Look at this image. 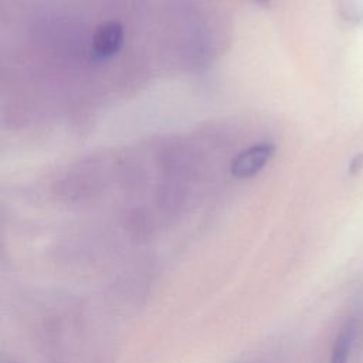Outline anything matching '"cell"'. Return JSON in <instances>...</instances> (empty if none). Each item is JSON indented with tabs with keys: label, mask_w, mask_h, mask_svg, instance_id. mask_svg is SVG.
<instances>
[{
	"label": "cell",
	"mask_w": 363,
	"mask_h": 363,
	"mask_svg": "<svg viewBox=\"0 0 363 363\" xmlns=\"http://www.w3.org/2000/svg\"><path fill=\"white\" fill-rule=\"evenodd\" d=\"M272 142H258L241 150L231 162V174L238 179H248L261 172L275 155Z\"/></svg>",
	"instance_id": "obj_1"
},
{
	"label": "cell",
	"mask_w": 363,
	"mask_h": 363,
	"mask_svg": "<svg viewBox=\"0 0 363 363\" xmlns=\"http://www.w3.org/2000/svg\"><path fill=\"white\" fill-rule=\"evenodd\" d=\"M123 44V27L119 21L109 20L98 26L92 37V57L98 61L109 60L119 52Z\"/></svg>",
	"instance_id": "obj_2"
},
{
	"label": "cell",
	"mask_w": 363,
	"mask_h": 363,
	"mask_svg": "<svg viewBox=\"0 0 363 363\" xmlns=\"http://www.w3.org/2000/svg\"><path fill=\"white\" fill-rule=\"evenodd\" d=\"M356 330H357V325L356 320L353 318L347 319L342 328L339 329L332 349H330V359L329 363H347L353 345H354V339H356Z\"/></svg>",
	"instance_id": "obj_3"
}]
</instances>
